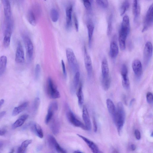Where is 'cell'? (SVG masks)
Instances as JSON below:
<instances>
[{"instance_id":"43","label":"cell","mask_w":153,"mask_h":153,"mask_svg":"<svg viewBox=\"0 0 153 153\" xmlns=\"http://www.w3.org/2000/svg\"><path fill=\"white\" fill-rule=\"evenodd\" d=\"M146 100L148 103L151 104L153 102V96L151 92H148L146 96Z\"/></svg>"},{"instance_id":"56","label":"cell","mask_w":153,"mask_h":153,"mask_svg":"<svg viewBox=\"0 0 153 153\" xmlns=\"http://www.w3.org/2000/svg\"><path fill=\"white\" fill-rule=\"evenodd\" d=\"M151 136L152 137L153 136V133L152 132V133L151 134Z\"/></svg>"},{"instance_id":"16","label":"cell","mask_w":153,"mask_h":153,"mask_svg":"<svg viewBox=\"0 0 153 153\" xmlns=\"http://www.w3.org/2000/svg\"><path fill=\"white\" fill-rule=\"evenodd\" d=\"M4 6V12L7 22L11 21L12 12L10 2L8 0L2 1Z\"/></svg>"},{"instance_id":"18","label":"cell","mask_w":153,"mask_h":153,"mask_svg":"<svg viewBox=\"0 0 153 153\" xmlns=\"http://www.w3.org/2000/svg\"><path fill=\"white\" fill-rule=\"evenodd\" d=\"M82 118L85 123L86 130H90L91 129L92 125L90 116L88 110L86 106L83 107L82 112Z\"/></svg>"},{"instance_id":"50","label":"cell","mask_w":153,"mask_h":153,"mask_svg":"<svg viewBox=\"0 0 153 153\" xmlns=\"http://www.w3.org/2000/svg\"><path fill=\"white\" fill-rule=\"evenodd\" d=\"M6 112L4 111L0 113V119L2 118L6 114Z\"/></svg>"},{"instance_id":"21","label":"cell","mask_w":153,"mask_h":153,"mask_svg":"<svg viewBox=\"0 0 153 153\" xmlns=\"http://www.w3.org/2000/svg\"><path fill=\"white\" fill-rule=\"evenodd\" d=\"M80 77V74L79 71L75 73L74 76L73 83L71 87V92L74 94L79 84Z\"/></svg>"},{"instance_id":"31","label":"cell","mask_w":153,"mask_h":153,"mask_svg":"<svg viewBox=\"0 0 153 153\" xmlns=\"http://www.w3.org/2000/svg\"><path fill=\"white\" fill-rule=\"evenodd\" d=\"M51 128L54 134H56L59 132L60 124L59 121L56 118L53 120L51 124Z\"/></svg>"},{"instance_id":"39","label":"cell","mask_w":153,"mask_h":153,"mask_svg":"<svg viewBox=\"0 0 153 153\" xmlns=\"http://www.w3.org/2000/svg\"><path fill=\"white\" fill-rule=\"evenodd\" d=\"M41 68L40 64L36 65L35 69V78L36 80H38L40 77L41 73Z\"/></svg>"},{"instance_id":"36","label":"cell","mask_w":153,"mask_h":153,"mask_svg":"<svg viewBox=\"0 0 153 153\" xmlns=\"http://www.w3.org/2000/svg\"><path fill=\"white\" fill-rule=\"evenodd\" d=\"M130 3L128 1H125L122 3L120 9V15L122 16L129 8Z\"/></svg>"},{"instance_id":"14","label":"cell","mask_w":153,"mask_h":153,"mask_svg":"<svg viewBox=\"0 0 153 153\" xmlns=\"http://www.w3.org/2000/svg\"><path fill=\"white\" fill-rule=\"evenodd\" d=\"M73 8L72 5L71 4H70L66 7L65 10L66 27L68 30H70L72 26V15Z\"/></svg>"},{"instance_id":"45","label":"cell","mask_w":153,"mask_h":153,"mask_svg":"<svg viewBox=\"0 0 153 153\" xmlns=\"http://www.w3.org/2000/svg\"><path fill=\"white\" fill-rule=\"evenodd\" d=\"M61 65L62 68L63 75L65 78L66 79L67 78V74L65 64L64 61L63 60H61Z\"/></svg>"},{"instance_id":"40","label":"cell","mask_w":153,"mask_h":153,"mask_svg":"<svg viewBox=\"0 0 153 153\" xmlns=\"http://www.w3.org/2000/svg\"><path fill=\"white\" fill-rule=\"evenodd\" d=\"M96 1L98 5L103 8H106L108 7V1L107 0H97Z\"/></svg>"},{"instance_id":"8","label":"cell","mask_w":153,"mask_h":153,"mask_svg":"<svg viewBox=\"0 0 153 153\" xmlns=\"http://www.w3.org/2000/svg\"><path fill=\"white\" fill-rule=\"evenodd\" d=\"M153 48L152 43L147 41L145 45L143 51V60L146 64L150 61L152 54Z\"/></svg>"},{"instance_id":"7","label":"cell","mask_w":153,"mask_h":153,"mask_svg":"<svg viewBox=\"0 0 153 153\" xmlns=\"http://www.w3.org/2000/svg\"><path fill=\"white\" fill-rule=\"evenodd\" d=\"M7 22L3 41L4 45L6 48H8L10 46L13 29L12 21Z\"/></svg>"},{"instance_id":"6","label":"cell","mask_w":153,"mask_h":153,"mask_svg":"<svg viewBox=\"0 0 153 153\" xmlns=\"http://www.w3.org/2000/svg\"><path fill=\"white\" fill-rule=\"evenodd\" d=\"M153 4L150 5L146 14L145 18L142 32L147 31L153 24Z\"/></svg>"},{"instance_id":"42","label":"cell","mask_w":153,"mask_h":153,"mask_svg":"<svg viewBox=\"0 0 153 153\" xmlns=\"http://www.w3.org/2000/svg\"><path fill=\"white\" fill-rule=\"evenodd\" d=\"M84 4L86 9L90 11L91 10V4L89 0H84L83 1Z\"/></svg>"},{"instance_id":"17","label":"cell","mask_w":153,"mask_h":153,"mask_svg":"<svg viewBox=\"0 0 153 153\" xmlns=\"http://www.w3.org/2000/svg\"><path fill=\"white\" fill-rule=\"evenodd\" d=\"M48 140L50 145L57 153H67L66 151L60 146L54 137L52 135L49 136Z\"/></svg>"},{"instance_id":"30","label":"cell","mask_w":153,"mask_h":153,"mask_svg":"<svg viewBox=\"0 0 153 153\" xmlns=\"http://www.w3.org/2000/svg\"><path fill=\"white\" fill-rule=\"evenodd\" d=\"M76 95L78 99L79 104L80 107H82L83 104L84 100L82 85H81L76 93Z\"/></svg>"},{"instance_id":"12","label":"cell","mask_w":153,"mask_h":153,"mask_svg":"<svg viewBox=\"0 0 153 153\" xmlns=\"http://www.w3.org/2000/svg\"><path fill=\"white\" fill-rule=\"evenodd\" d=\"M84 61L85 68L88 76L91 77L93 73V68L91 58L88 53L86 48L84 49Z\"/></svg>"},{"instance_id":"34","label":"cell","mask_w":153,"mask_h":153,"mask_svg":"<svg viewBox=\"0 0 153 153\" xmlns=\"http://www.w3.org/2000/svg\"><path fill=\"white\" fill-rule=\"evenodd\" d=\"M51 18L52 21L54 23H56L58 21L59 14L58 11L54 8L52 9L50 13Z\"/></svg>"},{"instance_id":"22","label":"cell","mask_w":153,"mask_h":153,"mask_svg":"<svg viewBox=\"0 0 153 153\" xmlns=\"http://www.w3.org/2000/svg\"><path fill=\"white\" fill-rule=\"evenodd\" d=\"M119 53V48L117 43L115 41H112L110 44V55L113 58H116Z\"/></svg>"},{"instance_id":"48","label":"cell","mask_w":153,"mask_h":153,"mask_svg":"<svg viewBox=\"0 0 153 153\" xmlns=\"http://www.w3.org/2000/svg\"><path fill=\"white\" fill-rule=\"evenodd\" d=\"M6 130L5 129H0V136L4 135L6 132Z\"/></svg>"},{"instance_id":"25","label":"cell","mask_w":153,"mask_h":153,"mask_svg":"<svg viewBox=\"0 0 153 153\" xmlns=\"http://www.w3.org/2000/svg\"><path fill=\"white\" fill-rule=\"evenodd\" d=\"M31 127L32 131L39 138H42L43 137V134L42 129L40 126L37 123L31 124Z\"/></svg>"},{"instance_id":"11","label":"cell","mask_w":153,"mask_h":153,"mask_svg":"<svg viewBox=\"0 0 153 153\" xmlns=\"http://www.w3.org/2000/svg\"><path fill=\"white\" fill-rule=\"evenodd\" d=\"M58 109L57 103L55 102H53L49 105L47 112V113L45 118V123L46 124H48L52 120L54 113L55 111H57Z\"/></svg>"},{"instance_id":"28","label":"cell","mask_w":153,"mask_h":153,"mask_svg":"<svg viewBox=\"0 0 153 153\" xmlns=\"http://www.w3.org/2000/svg\"><path fill=\"white\" fill-rule=\"evenodd\" d=\"M7 58L5 56L0 57V76L4 73L7 67Z\"/></svg>"},{"instance_id":"4","label":"cell","mask_w":153,"mask_h":153,"mask_svg":"<svg viewBox=\"0 0 153 153\" xmlns=\"http://www.w3.org/2000/svg\"><path fill=\"white\" fill-rule=\"evenodd\" d=\"M47 88V93L51 98L57 99L60 98V94L51 78L48 79Z\"/></svg>"},{"instance_id":"44","label":"cell","mask_w":153,"mask_h":153,"mask_svg":"<svg viewBox=\"0 0 153 153\" xmlns=\"http://www.w3.org/2000/svg\"><path fill=\"white\" fill-rule=\"evenodd\" d=\"M74 21L75 29L76 32H78L79 29V25L78 20L75 15H74Z\"/></svg>"},{"instance_id":"24","label":"cell","mask_w":153,"mask_h":153,"mask_svg":"<svg viewBox=\"0 0 153 153\" xmlns=\"http://www.w3.org/2000/svg\"><path fill=\"white\" fill-rule=\"evenodd\" d=\"M132 12L134 17V21H135L139 17L140 12V5L137 0L133 1L132 4Z\"/></svg>"},{"instance_id":"3","label":"cell","mask_w":153,"mask_h":153,"mask_svg":"<svg viewBox=\"0 0 153 153\" xmlns=\"http://www.w3.org/2000/svg\"><path fill=\"white\" fill-rule=\"evenodd\" d=\"M25 47L26 51L27 58L28 61L31 62L33 58L34 47L33 43L30 38L27 35L23 36Z\"/></svg>"},{"instance_id":"52","label":"cell","mask_w":153,"mask_h":153,"mask_svg":"<svg viewBox=\"0 0 153 153\" xmlns=\"http://www.w3.org/2000/svg\"><path fill=\"white\" fill-rule=\"evenodd\" d=\"M135 101V99H132L130 102V105L131 106L132 104Z\"/></svg>"},{"instance_id":"20","label":"cell","mask_w":153,"mask_h":153,"mask_svg":"<svg viewBox=\"0 0 153 153\" xmlns=\"http://www.w3.org/2000/svg\"><path fill=\"white\" fill-rule=\"evenodd\" d=\"M106 104L109 113L114 120L116 115L117 109L113 101L110 99L106 100Z\"/></svg>"},{"instance_id":"33","label":"cell","mask_w":153,"mask_h":153,"mask_svg":"<svg viewBox=\"0 0 153 153\" xmlns=\"http://www.w3.org/2000/svg\"><path fill=\"white\" fill-rule=\"evenodd\" d=\"M127 36L119 33L118 41L119 44L121 49L122 50H124L126 48V41Z\"/></svg>"},{"instance_id":"38","label":"cell","mask_w":153,"mask_h":153,"mask_svg":"<svg viewBox=\"0 0 153 153\" xmlns=\"http://www.w3.org/2000/svg\"><path fill=\"white\" fill-rule=\"evenodd\" d=\"M112 19L113 16L112 15H111L108 20V26L107 29V34L108 36L110 35L112 31Z\"/></svg>"},{"instance_id":"46","label":"cell","mask_w":153,"mask_h":153,"mask_svg":"<svg viewBox=\"0 0 153 153\" xmlns=\"http://www.w3.org/2000/svg\"><path fill=\"white\" fill-rule=\"evenodd\" d=\"M135 135L136 138L139 140L141 138V134L140 131L138 129H136L135 131Z\"/></svg>"},{"instance_id":"32","label":"cell","mask_w":153,"mask_h":153,"mask_svg":"<svg viewBox=\"0 0 153 153\" xmlns=\"http://www.w3.org/2000/svg\"><path fill=\"white\" fill-rule=\"evenodd\" d=\"M27 18L29 23L32 26H35L37 24V21L35 15L33 11L29 10L28 12Z\"/></svg>"},{"instance_id":"41","label":"cell","mask_w":153,"mask_h":153,"mask_svg":"<svg viewBox=\"0 0 153 153\" xmlns=\"http://www.w3.org/2000/svg\"><path fill=\"white\" fill-rule=\"evenodd\" d=\"M40 102V99L39 98H36L34 102L33 109L34 112L37 111L39 108Z\"/></svg>"},{"instance_id":"1","label":"cell","mask_w":153,"mask_h":153,"mask_svg":"<svg viewBox=\"0 0 153 153\" xmlns=\"http://www.w3.org/2000/svg\"><path fill=\"white\" fill-rule=\"evenodd\" d=\"M125 114L123 105L121 102L118 103L116 115L113 121L116 127L118 134L120 135L124 126Z\"/></svg>"},{"instance_id":"37","label":"cell","mask_w":153,"mask_h":153,"mask_svg":"<svg viewBox=\"0 0 153 153\" xmlns=\"http://www.w3.org/2000/svg\"><path fill=\"white\" fill-rule=\"evenodd\" d=\"M32 142L31 140H27L24 141L20 147L18 148L21 153H25L26 148Z\"/></svg>"},{"instance_id":"13","label":"cell","mask_w":153,"mask_h":153,"mask_svg":"<svg viewBox=\"0 0 153 153\" xmlns=\"http://www.w3.org/2000/svg\"><path fill=\"white\" fill-rule=\"evenodd\" d=\"M77 135L86 143L93 153H104L93 141L81 135L77 134Z\"/></svg>"},{"instance_id":"26","label":"cell","mask_w":153,"mask_h":153,"mask_svg":"<svg viewBox=\"0 0 153 153\" xmlns=\"http://www.w3.org/2000/svg\"><path fill=\"white\" fill-rule=\"evenodd\" d=\"M88 33L89 38V47L91 46V41L94 29V25L93 22L91 21H88L87 24Z\"/></svg>"},{"instance_id":"54","label":"cell","mask_w":153,"mask_h":153,"mask_svg":"<svg viewBox=\"0 0 153 153\" xmlns=\"http://www.w3.org/2000/svg\"><path fill=\"white\" fill-rule=\"evenodd\" d=\"M15 152V149H12L10 152L9 153H14Z\"/></svg>"},{"instance_id":"10","label":"cell","mask_w":153,"mask_h":153,"mask_svg":"<svg viewBox=\"0 0 153 153\" xmlns=\"http://www.w3.org/2000/svg\"><path fill=\"white\" fill-rule=\"evenodd\" d=\"M25 60L24 52L23 47L20 41L18 43L15 54V61L20 64L24 63Z\"/></svg>"},{"instance_id":"27","label":"cell","mask_w":153,"mask_h":153,"mask_svg":"<svg viewBox=\"0 0 153 153\" xmlns=\"http://www.w3.org/2000/svg\"><path fill=\"white\" fill-rule=\"evenodd\" d=\"M29 116L27 114H25L21 116L13 124L12 127L13 129H16L21 126L28 118Z\"/></svg>"},{"instance_id":"55","label":"cell","mask_w":153,"mask_h":153,"mask_svg":"<svg viewBox=\"0 0 153 153\" xmlns=\"http://www.w3.org/2000/svg\"><path fill=\"white\" fill-rule=\"evenodd\" d=\"M2 143L1 142H0V148H1L2 146Z\"/></svg>"},{"instance_id":"35","label":"cell","mask_w":153,"mask_h":153,"mask_svg":"<svg viewBox=\"0 0 153 153\" xmlns=\"http://www.w3.org/2000/svg\"><path fill=\"white\" fill-rule=\"evenodd\" d=\"M111 83V80L110 76L106 78H102V84L104 89L107 91L109 89Z\"/></svg>"},{"instance_id":"19","label":"cell","mask_w":153,"mask_h":153,"mask_svg":"<svg viewBox=\"0 0 153 153\" xmlns=\"http://www.w3.org/2000/svg\"><path fill=\"white\" fill-rule=\"evenodd\" d=\"M132 67L135 75L137 76H140L142 71V65L140 61L138 59L135 60L132 63Z\"/></svg>"},{"instance_id":"49","label":"cell","mask_w":153,"mask_h":153,"mask_svg":"<svg viewBox=\"0 0 153 153\" xmlns=\"http://www.w3.org/2000/svg\"><path fill=\"white\" fill-rule=\"evenodd\" d=\"M131 149L133 151H135L136 149V146L134 144H132L131 145Z\"/></svg>"},{"instance_id":"51","label":"cell","mask_w":153,"mask_h":153,"mask_svg":"<svg viewBox=\"0 0 153 153\" xmlns=\"http://www.w3.org/2000/svg\"><path fill=\"white\" fill-rule=\"evenodd\" d=\"M4 103V100L2 99L0 100V108H1V106L3 105Z\"/></svg>"},{"instance_id":"53","label":"cell","mask_w":153,"mask_h":153,"mask_svg":"<svg viewBox=\"0 0 153 153\" xmlns=\"http://www.w3.org/2000/svg\"><path fill=\"white\" fill-rule=\"evenodd\" d=\"M73 153H83L79 151H75Z\"/></svg>"},{"instance_id":"9","label":"cell","mask_w":153,"mask_h":153,"mask_svg":"<svg viewBox=\"0 0 153 153\" xmlns=\"http://www.w3.org/2000/svg\"><path fill=\"white\" fill-rule=\"evenodd\" d=\"M122 76V85L125 89H128L129 87V81L128 76V70L126 65L124 64L122 66L121 69Z\"/></svg>"},{"instance_id":"15","label":"cell","mask_w":153,"mask_h":153,"mask_svg":"<svg viewBox=\"0 0 153 153\" xmlns=\"http://www.w3.org/2000/svg\"><path fill=\"white\" fill-rule=\"evenodd\" d=\"M130 31V21L129 16L125 15L123 17L120 32L128 35Z\"/></svg>"},{"instance_id":"5","label":"cell","mask_w":153,"mask_h":153,"mask_svg":"<svg viewBox=\"0 0 153 153\" xmlns=\"http://www.w3.org/2000/svg\"><path fill=\"white\" fill-rule=\"evenodd\" d=\"M66 115L68 120L73 125L86 130L85 124L76 118L73 112L68 108L67 111Z\"/></svg>"},{"instance_id":"2","label":"cell","mask_w":153,"mask_h":153,"mask_svg":"<svg viewBox=\"0 0 153 153\" xmlns=\"http://www.w3.org/2000/svg\"><path fill=\"white\" fill-rule=\"evenodd\" d=\"M66 54L68 64L71 70L75 73L79 71V65L73 50L68 48L66 50Z\"/></svg>"},{"instance_id":"47","label":"cell","mask_w":153,"mask_h":153,"mask_svg":"<svg viewBox=\"0 0 153 153\" xmlns=\"http://www.w3.org/2000/svg\"><path fill=\"white\" fill-rule=\"evenodd\" d=\"M93 124L94 131L95 132H96L98 130V125L97 122L94 118L93 120Z\"/></svg>"},{"instance_id":"57","label":"cell","mask_w":153,"mask_h":153,"mask_svg":"<svg viewBox=\"0 0 153 153\" xmlns=\"http://www.w3.org/2000/svg\"><path fill=\"white\" fill-rule=\"evenodd\" d=\"M116 153H118V152H116Z\"/></svg>"},{"instance_id":"23","label":"cell","mask_w":153,"mask_h":153,"mask_svg":"<svg viewBox=\"0 0 153 153\" xmlns=\"http://www.w3.org/2000/svg\"><path fill=\"white\" fill-rule=\"evenodd\" d=\"M102 78H106L109 76V69L108 62L106 58H104L102 63Z\"/></svg>"},{"instance_id":"29","label":"cell","mask_w":153,"mask_h":153,"mask_svg":"<svg viewBox=\"0 0 153 153\" xmlns=\"http://www.w3.org/2000/svg\"><path fill=\"white\" fill-rule=\"evenodd\" d=\"M29 103L27 102H25L19 106L15 107L13 112V115L15 116L24 111L28 107Z\"/></svg>"}]
</instances>
